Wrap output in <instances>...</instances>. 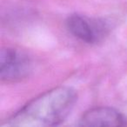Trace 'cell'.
I'll return each mask as SVG.
<instances>
[{
  "mask_svg": "<svg viewBox=\"0 0 127 127\" xmlns=\"http://www.w3.org/2000/svg\"><path fill=\"white\" fill-rule=\"evenodd\" d=\"M79 126H127V118L112 107L100 106L85 111L78 120Z\"/></svg>",
  "mask_w": 127,
  "mask_h": 127,
  "instance_id": "obj_4",
  "label": "cell"
},
{
  "mask_svg": "<svg viewBox=\"0 0 127 127\" xmlns=\"http://www.w3.org/2000/svg\"><path fill=\"white\" fill-rule=\"evenodd\" d=\"M32 69L30 57L16 48H3L0 53V78L5 82H18L29 76Z\"/></svg>",
  "mask_w": 127,
  "mask_h": 127,
  "instance_id": "obj_3",
  "label": "cell"
},
{
  "mask_svg": "<svg viewBox=\"0 0 127 127\" xmlns=\"http://www.w3.org/2000/svg\"><path fill=\"white\" fill-rule=\"evenodd\" d=\"M65 26L73 37L88 44L101 42L109 33V26L105 21L78 13L68 17Z\"/></svg>",
  "mask_w": 127,
  "mask_h": 127,
  "instance_id": "obj_2",
  "label": "cell"
},
{
  "mask_svg": "<svg viewBox=\"0 0 127 127\" xmlns=\"http://www.w3.org/2000/svg\"><path fill=\"white\" fill-rule=\"evenodd\" d=\"M78 100L76 91L58 86L36 97L6 119L3 126L50 127L63 123Z\"/></svg>",
  "mask_w": 127,
  "mask_h": 127,
  "instance_id": "obj_1",
  "label": "cell"
}]
</instances>
